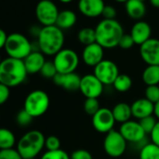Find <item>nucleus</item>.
<instances>
[{
  "label": "nucleus",
  "mask_w": 159,
  "mask_h": 159,
  "mask_svg": "<svg viewBox=\"0 0 159 159\" xmlns=\"http://www.w3.org/2000/svg\"><path fill=\"white\" fill-rule=\"evenodd\" d=\"M28 75L23 60L7 57L0 64V83L9 88L20 85Z\"/></svg>",
  "instance_id": "nucleus-1"
},
{
  "label": "nucleus",
  "mask_w": 159,
  "mask_h": 159,
  "mask_svg": "<svg viewBox=\"0 0 159 159\" xmlns=\"http://www.w3.org/2000/svg\"><path fill=\"white\" fill-rule=\"evenodd\" d=\"M64 35L63 31L57 25L43 26L37 37L39 51L45 55L55 56L63 49Z\"/></svg>",
  "instance_id": "nucleus-2"
},
{
  "label": "nucleus",
  "mask_w": 159,
  "mask_h": 159,
  "mask_svg": "<svg viewBox=\"0 0 159 159\" xmlns=\"http://www.w3.org/2000/svg\"><path fill=\"white\" fill-rule=\"evenodd\" d=\"M96 42L103 49H113L118 46L124 30L119 22L115 20H102L96 28Z\"/></svg>",
  "instance_id": "nucleus-3"
},
{
  "label": "nucleus",
  "mask_w": 159,
  "mask_h": 159,
  "mask_svg": "<svg viewBox=\"0 0 159 159\" xmlns=\"http://www.w3.org/2000/svg\"><path fill=\"white\" fill-rule=\"evenodd\" d=\"M46 138L39 130L26 132L17 142V150L23 159L35 158L45 148Z\"/></svg>",
  "instance_id": "nucleus-4"
},
{
  "label": "nucleus",
  "mask_w": 159,
  "mask_h": 159,
  "mask_svg": "<svg viewBox=\"0 0 159 159\" xmlns=\"http://www.w3.org/2000/svg\"><path fill=\"white\" fill-rule=\"evenodd\" d=\"M4 50L8 57L20 60H24L34 51L30 40L20 33L8 35Z\"/></svg>",
  "instance_id": "nucleus-5"
},
{
  "label": "nucleus",
  "mask_w": 159,
  "mask_h": 159,
  "mask_svg": "<svg viewBox=\"0 0 159 159\" xmlns=\"http://www.w3.org/2000/svg\"><path fill=\"white\" fill-rule=\"evenodd\" d=\"M50 100L48 95L43 90H34L25 97L23 109L33 117H40L44 115L49 108Z\"/></svg>",
  "instance_id": "nucleus-6"
},
{
  "label": "nucleus",
  "mask_w": 159,
  "mask_h": 159,
  "mask_svg": "<svg viewBox=\"0 0 159 159\" xmlns=\"http://www.w3.org/2000/svg\"><path fill=\"white\" fill-rule=\"evenodd\" d=\"M53 63L60 74L75 72L79 65V56L72 49H62L53 58Z\"/></svg>",
  "instance_id": "nucleus-7"
},
{
  "label": "nucleus",
  "mask_w": 159,
  "mask_h": 159,
  "mask_svg": "<svg viewBox=\"0 0 159 159\" xmlns=\"http://www.w3.org/2000/svg\"><path fill=\"white\" fill-rule=\"evenodd\" d=\"M128 142L119 131L112 130L107 133L103 140V149L107 156L113 158L122 157L127 150Z\"/></svg>",
  "instance_id": "nucleus-8"
},
{
  "label": "nucleus",
  "mask_w": 159,
  "mask_h": 159,
  "mask_svg": "<svg viewBox=\"0 0 159 159\" xmlns=\"http://www.w3.org/2000/svg\"><path fill=\"white\" fill-rule=\"evenodd\" d=\"M59 13L57 6L51 0H41L35 7V16L43 26L55 25Z\"/></svg>",
  "instance_id": "nucleus-9"
},
{
  "label": "nucleus",
  "mask_w": 159,
  "mask_h": 159,
  "mask_svg": "<svg viewBox=\"0 0 159 159\" xmlns=\"http://www.w3.org/2000/svg\"><path fill=\"white\" fill-rule=\"evenodd\" d=\"M93 74L105 86V85H113L116 79L118 77L120 73H119L118 67L115 62L104 59L94 67Z\"/></svg>",
  "instance_id": "nucleus-10"
},
{
  "label": "nucleus",
  "mask_w": 159,
  "mask_h": 159,
  "mask_svg": "<svg viewBox=\"0 0 159 159\" xmlns=\"http://www.w3.org/2000/svg\"><path fill=\"white\" fill-rule=\"evenodd\" d=\"M119 132L128 142L135 144L144 142L147 135L142 127L140 122L132 120L122 124L119 127Z\"/></svg>",
  "instance_id": "nucleus-11"
},
{
  "label": "nucleus",
  "mask_w": 159,
  "mask_h": 159,
  "mask_svg": "<svg viewBox=\"0 0 159 159\" xmlns=\"http://www.w3.org/2000/svg\"><path fill=\"white\" fill-rule=\"evenodd\" d=\"M116 123L113 112L108 108H101L99 112L92 116V126L99 133L107 134L111 132L114 130L113 128Z\"/></svg>",
  "instance_id": "nucleus-12"
},
{
  "label": "nucleus",
  "mask_w": 159,
  "mask_h": 159,
  "mask_svg": "<svg viewBox=\"0 0 159 159\" xmlns=\"http://www.w3.org/2000/svg\"><path fill=\"white\" fill-rule=\"evenodd\" d=\"M104 85L94 74H86L81 77L79 91L86 98H98L103 92Z\"/></svg>",
  "instance_id": "nucleus-13"
},
{
  "label": "nucleus",
  "mask_w": 159,
  "mask_h": 159,
  "mask_svg": "<svg viewBox=\"0 0 159 159\" xmlns=\"http://www.w3.org/2000/svg\"><path fill=\"white\" fill-rule=\"evenodd\" d=\"M140 54L147 66H159V39L151 37L140 46Z\"/></svg>",
  "instance_id": "nucleus-14"
},
{
  "label": "nucleus",
  "mask_w": 159,
  "mask_h": 159,
  "mask_svg": "<svg viewBox=\"0 0 159 159\" xmlns=\"http://www.w3.org/2000/svg\"><path fill=\"white\" fill-rule=\"evenodd\" d=\"M104 56V49L97 42L85 46L82 52V59L83 62L89 66L95 67L98 64H100Z\"/></svg>",
  "instance_id": "nucleus-15"
},
{
  "label": "nucleus",
  "mask_w": 159,
  "mask_h": 159,
  "mask_svg": "<svg viewBox=\"0 0 159 159\" xmlns=\"http://www.w3.org/2000/svg\"><path fill=\"white\" fill-rule=\"evenodd\" d=\"M53 82L57 86H60L68 92H75L80 88L81 77L75 72L68 74L58 73L53 79Z\"/></svg>",
  "instance_id": "nucleus-16"
},
{
  "label": "nucleus",
  "mask_w": 159,
  "mask_h": 159,
  "mask_svg": "<svg viewBox=\"0 0 159 159\" xmlns=\"http://www.w3.org/2000/svg\"><path fill=\"white\" fill-rule=\"evenodd\" d=\"M105 4L103 0H79V11L89 18H96L102 14Z\"/></svg>",
  "instance_id": "nucleus-17"
},
{
  "label": "nucleus",
  "mask_w": 159,
  "mask_h": 159,
  "mask_svg": "<svg viewBox=\"0 0 159 159\" xmlns=\"http://www.w3.org/2000/svg\"><path fill=\"white\" fill-rule=\"evenodd\" d=\"M130 35L135 44L142 46L143 43L151 38L152 29L148 22L144 21H138L132 25Z\"/></svg>",
  "instance_id": "nucleus-18"
},
{
  "label": "nucleus",
  "mask_w": 159,
  "mask_h": 159,
  "mask_svg": "<svg viewBox=\"0 0 159 159\" xmlns=\"http://www.w3.org/2000/svg\"><path fill=\"white\" fill-rule=\"evenodd\" d=\"M131 112L132 116L140 121L145 117L154 115L155 104L146 99L145 97L139 98L131 104Z\"/></svg>",
  "instance_id": "nucleus-19"
},
{
  "label": "nucleus",
  "mask_w": 159,
  "mask_h": 159,
  "mask_svg": "<svg viewBox=\"0 0 159 159\" xmlns=\"http://www.w3.org/2000/svg\"><path fill=\"white\" fill-rule=\"evenodd\" d=\"M24 65L28 74L40 73L43 66L46 63L45 54L40 51H33L24 60Z\"/></svg>",
  "instance_id": "nucleus-20"
},
{
  "label": "nucleus",
  "mask_w": 159,
  "mask_h": 159,
  "mask_svg": "<svg viewBox=\"0 0 159 159\" xmlns=\"http://www.w3.org/2000/svg\"><path fill=\"white\" fill-rule=\"evenodd\" d=\"M127 14L133 20H141L144 17L146 7L144 2L139 0H129L125 3Z\"/></svg>",
  "instance_id": "nucleus-21"
},
{
  "label": "nucleus",
  "mask_w": 159,
  "mask_h": 159,
  "mask_svg": "<svg viewBox=\"0 0 159 159\" xmlns=\"http://www.w3.org/2000/svg\"><path fill=\"white\" fill-rule=\"evenodd\" d=\"M76 20H77L76 14L73 10L64 9V10L60 11L55 25H57L62 31L67 30V29L72 28L75 24Z\"/></svg>",
  "instance_id": "nucleus-22"
},
{
  "label": "nucleus",
  "mask_w": 159,
  "mask_h": 159,
  "mask_svg": "<svg viewBox=\"0 0 159 159\" xmlns=\"http://www.w3.org/2000/svg\"><path fill=\"white\" fill-rule=\"evenodd\" d=\"M112 112L116 119V122L120 123L121 125L129 121L130 118L132 117L131 105L125 102H120L115 105Z\"/></svg>",
  "instance_id": "nucleus-23"
},
{
  "label": "nucleus",
  "mask_w": 159,
  "mask_h": 159,
  "mask_svg": "<svg viewBox=\"0 0 159 159\" xmlns=\"http://www.w3.org/2000/svg\"><path fill=\"white\" fill-rule=\"evenodd\" d=\"M142 78L147 86L159 85V66H147Z\"/></svg>",
  "instance_id": "nucleus-24"
},
{
  "label": "nucleus",
  "mask_w": 159,
  "mask_h": 159,
  "mask_svg": "<svg viewBox=\"0 0 159 159\" xmlns=\"http://www.w3.org/2000/svg\"><path fill=\"white\" fill-rule=\"evenodd\" d=\"M113 86L115 90L119 93H127L132 87V79L128 74H119Z\"/></svg>",
  "instance_id": "nucleus-25"
},
{
  "label": "nucleus",
  "mask_w": 159,
  "mask_h": 159,
  "mask_svg": "<svg viewBox=\"0 0 159 159\" xmlns=\"http://www.w3.org/2000/svg\"><path fill=\"white\" fill-rule=\"evenodd\" d=\"M16 144V138L12 131L7 128L0 130V149H12Z\"/></svg>",
  "instance_id": "nucleus-26"
},
{
  "label": "nucleus",
  "mask_w": 159,
  "mask_h": 159,
  "mask_svg": "<svg viewBox=\"0 0 159 159\" xmlns=\"http://www.w3.org/2000/svg\"><path fill=\"white\" fill-rule=\"evenodd\" d=\"M77 39L78 41L85 45H90L96 42V31L93 28L90 27H85L79 30L77 34Z\"/></svg>",
  "instance_id": "nucleus-27"
},
{
  "label": "nucleus",
  "mask_w": 159,
  "mask_h": 159,
  "mask_svg": "<svg viewBox=\"0 0 159 159\" xmlns=\"http://www.w3.org/2000/svg\"><path fill=\"white\" fill-rule=\"evenodd\" d=\"M140 159H159V147L153 142H148L140 149Z\"/></svg>",
  "instance_id": "nucleus-28"
},
{
  "label": "nucleus",
  "mask_w": 159,
  "mask_h": 159,
  "mask_svg": "<svg viewBox=\"0 0 159 159\" xmlns=\"http://www.w3.org/2000/svg\"><path fill=\"white\" fill-rule=\"evenodd\" d=\"M101 109L98 98H86L84 102V111L88 115L93 116Z\"/></svg>",
  "instance_id": "nucleus-29"
},
{
  "label": "nucleus",
  "mask_w": 159,
  "mask_h": 159,
  "mask_svg": "<svg viewBox=\"0 0 159 159\" xmlns=\"http://www.w3.org/2000/svg\"><path fill=\"white\" fill-rule=\"evenodd\" d=\"M40 74L42 77L46 78V79H54L56 77V75L58 74L57 68L53 63V61H46L45 65L43 66Z\"/></svg>",
  "instance_id": "nucleus-30"
},
{
  "label": "nucleus",
  "mask_w": 159,
  "mask_h": 159,
  "mask_svg": "<svg viewBox=\"0 0 159 159\" xmlns=\"http://www.w3.org/2000/svg\"><path fill=\"white\" fill-rule=\"evenodd\" d=\"M142 127L143 128V130L145 131L146 134H151V132L154 130L157 123V119L155 115H152V116H148V117H145L142 120L139 121Z\"/></svg>",
  "instance_id": "nucleus-31"
},
{
  "label": "nucleus",
  "mask_w": 159,
  "mask_h": 159,
  "mask_svg": "<svg viewBox=\"0 0 159 159\" xmlns=\"http://www.w3.org/2000/svg\"><path fill=\"white\" fill-rule=\"evenodd\" d=\"M145 98L151 101L154 104L159 102V85L147 86L144 92Z\"/></svg>",
  "instance_id": "nucleus-32"
},
{
  "label": "nucleus",
  "mask_w": 159,
  "mask_h": 159,
  "mask_svg": "<svg viewBox=\"0 0 159 159\" xmlns=\"http://www.w3.org/2000/svg\"><path fill=\"white\" fill-rule=\"evenodd\" d=\"M40 159H71V156H69L65 151L60 149L57 151L45 152Z\"/></svg>",
  "instance_id": "nucleus-33"
},
{
  "label": "nucleus",
  "mask_w": 159,
  "mask_h": 159,
  "mask_svg": "<svg viewBox=\"0 0 159 159\" xmlns=\"http://www.w3.org/2000/svg\"><path fill=\"white\" fill-rule=\"evenodd\" d=\"M33 119L34 118L24 109L20 110L18 112L17 116H16V122L20 127H27V126H29L32 123Z\"/></svg>",
  "instance_id": "nucleus-34"
},
{
  "label": "nucleus",
  "mask_w": 159,
  "mask_h": 159,
  "mask_svg": "<svg viewBox=\"0 0 159 159\" xmlns=\"http://www.w3.org/2000/svg\"><path fill=\"white\" fill-rule=\"evenodd\" d=\"M45 148L47 151H57L61 149V141L58 137L51 135L46 138Z\"/></svg>",
  "instance_id": "nucleus-35"
},
{
  "label": "nucleus",
  "mask_w": 159,
  "mask_h": 159,
  "mask_svg": "<svg viewBox=\"0 0 159 159\" xmlns=\"http://www.w3.org/2000/svg\"><path fill=\"white\" fill-rule=\"evenodd\" d=\"M0 159H23L17 149H5L0 151Z\"/></svg>",
  "instance_id": "nucleus-36"
},
{
  "label": "nucleus",
  "mask_w": 159,
  "mask_h": 159,
  "mask_svg": "<svg viewBox=\"0 0 159 159\" xmlns=\"http://www.w3.org/2000/svg\"><path fill=\"white\" fill-rule=\"evenodd\" d=\"M134 44H135V42L133 40L131 35L130 34H124L123 37H121L120 41H119L118 46L123 50H129V49H131Z\"/></svg>",
  "instance_id": "nucleus-37"
},
{
  "label": "nucleus",
  "mask_w": 159,
  "mask_h": 159,
  "mask_svg": "<svg viewBox=\"0 0 159 159\" xmlns=\"http://www.w3.org/2000/svg\"><path fill=\"white\" fill-rule=\"evenodd\" d=\"M71 159H93L92 155L86 149H77L71 155Z\"/></svg>",
  "instance_id": "nucleus-38"
},
{
  "label": "nucleus",
  "mask_w": 159,
  "mask_h": 159,
  "mask_svg": "<svg viewBox=\"0 0 159 159\" xmlns=\"http://www.w3.org/2000/svg\"><path fill=\"white\" fill-rule=\"evenodd\" d=\"M102 16L105 19V20H115L116 16V10L113 6H105L104 9L102 11Z\"/></svg>",
  "instance_id": "nucleus-39"
},
{
  "label": "nucleus",
  "mask_w": 159,
  "mask_h": 159,
  "mask_svg": "<svg viewBox=\"0 0 159 159\" xmlns=\"http://www.w3.org/2000/svg\"><path fill=\"white\" fill-rule=\"evenodd\" d=\"M9 89H10L9 87L0 83V104L1 105L5 104L8 100L9 96H10Z\"/></svg>",
  "instance_id": "nucleus-40"
},
{
  "label": "nucleus",
  "mask_w": 159,
  "mask_h": 159,
  "mask_svg": "<svg viewBox=\"0 0 159 159\" xmlns=\"http://www.w3.org/2000/svg\"><path fill=\"white\" fill-rule=\"evenodd\" d=\"M150 138H151V142H153L154 144L157 145L159 147V121H157L154 130L151 132Z\"/></svg>",
  "instance_id": "nucleus-41"
},
{
  "label": "nucleus",
  "mask_w": 159,
  "mask_h": 159,
  "mask_svg": "<svg viewBox=\"0 0 159 159\" xmlns=\"http://www.w3.org/2000/svg\"><path fill=\"white\" fill-rule=\"evenodd\" d=\"M7 37H8V35L4 30H0V48L4 49V47L7 43Z\"/></svg>",
  "instance_id": "nucleus-42"
},
{
  "label": "nucleus",
  "mask_w": 159,
  "mask_h": 159,
  "mask_svg": "<svg viewBox=\"0 0 159 159\" xmlns=\"http://www.w3.org/2000/svg\"><path fill=\"white\" fill-rule=\"evenodd\" d=\"M154 115L157 117V119L159 121V102L155 104V113Z\"/></svg>",
  "instance_id": "nucleus-43"
},
{
  "label": "nucleus",
  "mask_w": 159,
  "mask_h": 159,
  "mask_svg": "<svg viewBox=\"0 0 159 159\" xmlns=\"http://www.w3.org/2000/svg\"><path fill=\"white\" fill-rule=\"evenodd\" d=\"M150 3L154 7L159 8V0H150Z\"/></svg>",
  "instance_id": "nucleus-44"
},
{
  "label": "nucleus",
  "mask_w": 159,
  "mask_h": 159,
  "mask_svg": "<svg viewBox=\"0 0 159 159\" xmlns=\"http://www.w3.org/2000/svg\"><path fill=\"white\" fill-rule=\"evenodd\" d=\"M59 1L61 3H64V4H68V3H71L73 0H59Z\"/></svg>",
  "instance_id": "nucleus-45"
},
{
  "label": "nucleus",
  "mask_w": 159,
  "mask_h": 159,
  "mask_svg": "<svg viewBox=\"0 0 159 159\" xmlns=\"http://www.w3.org/2000/svg\"><path fill=\"white\" fill-rule=\"evenodd\" d=\"M115 1L119 2V3H126V2H128L129 0H115Z\"/></svg>",
  "instance_id": "nucleus-46"
},
{
  "label": "nucleus",
  "mask_w": 159,
  "mask_h": 159,
  "mask_svg": "<svg viewBox=\"0 0 159 159\" xmlns=\"http://www.w3.org/2000/svg\"><path fill=\"white\" fill-rule=\"evenodd\" d=\"M139 1H142V2H144L145 0H139Z\"/></svg>",
  "instance_id": "nucleus-47"
},
{
  "label": "nucleus",
  "mask_w": 159,
  "mask_h": 159,
  "mask_svg": "<svg viewBox=\"0 0 159 159\" xmlns=\"http://www.w3.org/2000/svg\"><path fill=\"white\" fill-rule=\"evenodd\" d=\"M34 159H35V158H34Z\"/></svg>",
  "instance_id": "nucleus-48"
}]
</instances>
